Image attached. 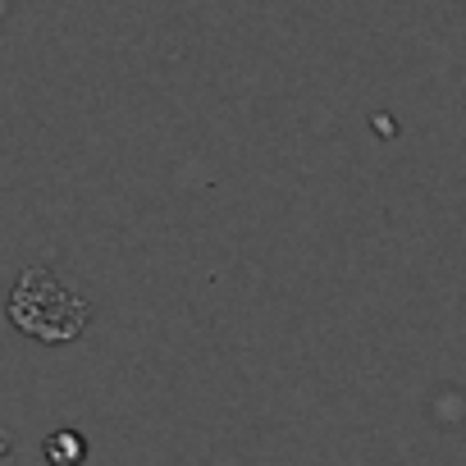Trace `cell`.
<instances>
[{"label":"cell","instance_id":"obj_1","mask_svg":"<svg viewBox=\"0 0 466 466\" xmlns=\"http://www.w3.org/2000/svg\"><path fill=\"white\" fill-rule=\"evenodd\" d=\"M87 316H92L87 302H83L69 284H60L46 266L24 270V279H19L15 293H10V320H15L24 334L42 339V343L78 339V334L87 329Z\"/></svg>","mask_w":466,"mask_h":466},{"label":"cell","instance_id":"obj_2","mask_svg":"<svg viewBox=\"0 0 466 466\" xmlns=\"http://www.w3.org/2000/svg\"><path fill=\"white\" fill-rule=\"evenodd\" d=\"M83 457H87V439L78 430H56L46 439V461L51 466H78Z\"/></svg>","mask_w":466,"mask_h":466}]
</instances>
